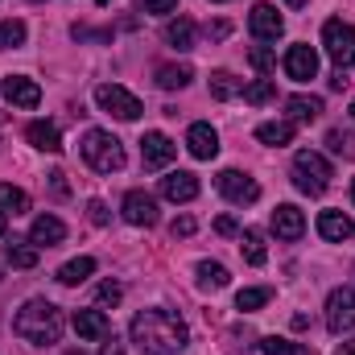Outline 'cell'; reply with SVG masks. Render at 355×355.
Here are the masks:
<instances>
[{"mask_svg": "<svg viewBox=\"0 0 355 355\" xmlns=\"http://www.w3.org/2000/svg\"><path fill=\"white\" fill-rule=\"evenodd\" d=\"M128 331H132V343L145 355H178L190 343L186 322L178 318L174 310H162V306L157 310H141Z\"/></svg>", "mask_w": 355, "mask_h": 355, "instance_id": "6da1fadb", "label": "cell"}, {"mask_svg": "<svg viewBox=\"0 0 355 355\" xmlns=\"http://www.w3.org/2000/svg\"><path fill=\"white\" fill-rule=\"evenodd\" d=\"M12 331H17V339H25L33 347H54L62 339V310L54 302H46V297H33V302H25L17 310Z\"/></svg>", "mask_w": 355, "mask_h": 355, "instance_id": "7a4b0ae2", "label": "cell"}, {"mask_svg": "<svg viewBox=\"0 0 355 355\" xmlns=\"http://www.w3.org/2000/svg\"><path fill=\"white\" fill-rule=\"evenodd\" d=\"M79 153H83V162H87L95 174H116V170H124V145H120L112 132H103V128H87V132H83Z\"/></svg>", "mask_w": 355, "mask_h": 355, "instance_id": "3957f363", "label": "cell"}, {"mask_svg": "<svg viewBox=\"0 0 355 355\" xmlns=\"http://www.w3.org/2000/svg\"><path fill=\"white\" fill-rule=\"evenodd\" d=\"M331 162L322 157V153H314V149H302L297 157H293V186L302 190V194H322L327 186H331Z\"/></svg>", "mask_w": 355, "mask_h": 355, "instance_id": "277c9868", "label": "cell"}, {"mask_svg": "<svg viewBox=\"0 0 355 355\" xmlns=\"http://www.w3.org/2000/svg\"><path fill=\"white\" fill-rule=\"evenodd\" d=\"M322 46H327V54H331V62L339 67V71H347L355 62V25L347 21H327L322 25Z\"/></svg>", "mask_w": 355, "mask_h": 355, "instance_id": "5b68a950", "label": "cell"}, {"mask_svg": "<svg viewBox=\"0 0 355 355\" xmlns=\"http://www.w3.org/2000/svg\"><path fill=\"white\" fill-rule=\"evenodd\" d=\"M95 103L107 112V116H116V120H137L145 107H141V99L132 95V91H124L120 83H99L95 87Z\"/></svg>", "mask_w": 355, "mask_h": 355, "instance_id": "8992f818", "label": "cell"}, {"mask_svg": "<svg viewBox=\"0 0 355 355\" xmlns=\"http://www.w3.org/2000/svg\"><path fill=\"white\" fill-rule=\"evenodd\" d=\"M327 331L331 335L355 331V285H343L327 297Z\"/></svg>", "mask_w": 355, "mask_h": 355, "instance_id": "52a82bcc", "label": "cell"}, {"mask_svg": "<svg viewBox=\"0 0 355 355\" xmlns=\"http://www.w3.org/2000/svg\"><path fill=\"white\" fill-rule=\"evenodd\" d=\"M215 186H219V194H223L227 202H236V207H248V202L261 198V186L248 174H240V170H223V174L215 178Z\"/></svg>", "mask_w": 355, "mask_h": 355, "instance_id": "ba28073f", "label": "cell"}, {"mask_svg": "<svg viewBox=\"0 0 355 355\" xmlns=\"http://www.w3.org/2000/svg\"><path fill=\"white\" fill-rule=\"evenodd\" d=\"M174 153H178V145L166 132H145L141 137V162H145V170H166L174 162Z\"/></svg>", "mask_w": 355, "mask_h": 355, "instance_id": "9c48e42d", "label": "cell"}, {"mask_svg": "<svg viewBox=\"0 0 355 355\" xmlns=\"http://www.w3.org/2000/svg\"><path fill=\"white\" fill-rule=\"evenodd\" d=\"M120 211H124V219H128L132 227H153V223H157V198L145 194V190H128Z\"/></svg>", "mask_w": 355, "mask_h": 355, "instance_id": "30bf717a", "label": "cell"}, {"mask_svg": "<svg viewBox=\"0 0 355 355\" xmlns=\"http://www.w3.org/2000/svg\"><path fill=\"white\" fill-rule=\"evenodd\" d=\"M285 75H289L293 83L318 79V54H314L310 46H289V50H285Z\"/></svg>", "mask_w": 355, "mask_h": 355, "instance_id": "8fae6325", "label": "cell"}, {"mask_svg": "<svg viewBox=\"0 0 355 355\" xmlns=\"http://www.w3.org/2000/svg\"><path fill=\"white\" fill-rule=\"evenodd\" d=\"M248 25H252V37L257 42H277L281 33H285V21H281V12L272 8V4H252V17H248Z\"/></svg>", "mask_w": 355, "mask_h": 355, "instance_id": "7c38bea8", "label": "cell"}, {"mask_svg": "<svg viewBox=\"0 0 355 355\" xmlns=\"http://www.w3.org/2000/svg\"><path fill=\"white\" fill-rule=\"evenodd\" d=\"M272 232H277V240H302V232H306V215L293 207V202H281L277 211H272Z\"/></svg>", "mask_w": 355, "mask_h": 355, "instance_id": "4fadbf2b", "label": "cell"}, {"mask_svg": "<svg viewBox=\"0 0 355 355\" xmlns=\"http://www.w3.org/2000/svg\"><path fill=\"white\" fill-rule=\"evenodd\" d=\"M4 99L12 107H37L42 103V87L33 79H25V75H8L4 79Z\"/></svg>", "mask_w": 355, "mask_h": 355, "instance_id": "5bb4252c", "label": "cell"}, {"mask_svg": "<svg viewBox=\"0 0 355 355\" xmlns=\"http://www.w3.org/2000/svg\"><path fill=\"white\" fill-rule=\"evenodd\" d=\"M186 149H190L198 162H211V157L219 153V132H215L211 124H190V132H186Z\"/></svg>", "mask_w": 355, "mask_h": 355, "instance_id": "9a60e30c", "label": "cell"}, {"mask_svg": "<svg viewBox=\"0 0 355 355\" xmlns=\"http://www.w3.org/2000/svg\"><path fill=\"white\" fill-rule=\"evenodd\" d=\"M71 322H75L79 339H107V335H112V322H107L103 310H75Z\"/></svg>", "mask_w": 355, "mask_h": 355, "instance_id": "2e32d148", "label": "cell"}, {"mask_svg": "<svg viewBox=\"0 0 355 355\" xmlns=\"http://www.w3.org/2000/svg\"><path fill=\"white\" fill-rule=\"evenodd\" d=\"M162 194H166L170 202H194V198H198V178L186 174V170L166 174L162 178Z\"/></svg>", "mask_w": 355, "mask_h": 355, "instance_id": "e0dca14e", "label": "cell"}, {"mask_svg": "<svg viewBox=\"0 0 355 355\" xmlns=\"http://www.w3.org/2000/svg\"><path fill=\"white\" fill-rule=\"evenodd\" d=\"M25 137H29V145L42 149V153H62V132H58V124H50V120H33V124L25 128Z\"/></svg>", "mask_w": 355, "mask_h": 355, "instance_id": "ac0fdd59", "label": "cell"}, {"mask_svg": "<svg viewBox=\"0 0 355 355\" xmlns=\"http://www.w3.org/2000/svg\"><path fill=\"white\" fill-rule=\"evenodd\" d=\"M29 240H33L37 248H54V244H62V240H67V223H62V219H54V215H37V219H33Z\"/></svg>", "mask_w": 355, "mask_h": 355, "instance_id": "d6986e66", "label": "cell"}, {"mask_svg": "<svg viewBox=\"0 0 355 355\" xmlns=\"http://www.w3.org/2000/svg\"><path fill=\"white\" fill-rule=\"evenodd\" d=\"M318 236L343 244V240H352L355 236V223L343 215V211H322V215H318Z\"/></svg>", "mask_w": 355, "mask_h": 355, "instance_id": "ffe728a7", "label": "cell"}, {"mask_svg": "<svg viewBox=\"0 0 355 355\" xmlns=\"http://www.w3.org/2000/svg\"><path fill=\"white\" fill-rule=\"evenodd\" d=\"M285 112H289V124H314L322 116V99L318 95H289Z\"/></svg>", "mask_w": 355, "mask_h": 355, "instance_id": "44dd1931", "label": "cell"}, {"mask_svg": "<svg viewBox=\"0 0 355 355\" xmlns=\"http://www.w3.org/2000/svg\"><path fill=\"white\" fill-rule=\"evenodd\" d=\"M4 261L12 268H37V244L33 240H8L4 244Z\"/></svg>", "mask_w": 355, "mask_h": 355, "instance_id": "7402d4cb", "label": "cell"}, {"mask_svg": "<svg viewBox=\"0 0 355 355\" xmlns=\"http://www.w3.org/2000/svg\"><path fill=\"white\" fill-rule=\"evenodd\" d=\"M257 141H261V145H272V149H281V145L293 141V124H289V120H268V124L257 128Z\"/></svg>", "mask_w": 355, "mask_h": 355, "instance_id": "603a6c76", "label": "cell"}, {"mask_svg": "<svg viewBox=\"0 0 355 355\" xmlns=\"http://www.w3.org/2000/svg\"><path fill=\"white\" fill-rule=\"evenodd\" d=\"M0 211H4V215H25V211H29V194H25L21 186L0 182Z\"/></svg>", "mask_w": 355, "mask_h": 355, "instance_id": "cb8c5ba5", "label": "cell"}, {"mask_svg": "<svg viewBox=\"0 0 355 355\" xmlns=\"http://www.w3.org/2000/svg\"><path fill=\"white\" fill-rule=\"evenodd\" d=\"M240 252H244V261L248 265H265V232H257V227H248L244 236H240Z\"/></svg>", "mask_w": 355, "mask_h": 355, "instance_id": "d4e9b609", "label": "cell"}, {"mask_svg": "<svg viewBox=\"0 0 355 355\" xmlns=\"http://www.w3.org/2000/svg\"><path fill=\"white\" fill-rule=\"evenodd\" d=\"M166 42L174 46V50H194V21H186V17H178L166 25Z\"/></svg>", "mask_w": 355, "mask_h": 355, "instance_id": "484cf974", "label": "cell"}, {"mask_svg": "<svg viewBox=\"0 0 355 355\" xmlns=\"http://www.w3.org/2000/svg\"><path fill=\"white\" fill-rule=\"evenodd\" d=\"M91 272H95V261L91 257H79V261H67V265L58 268V281L62 285H83Z\"/></svg>", "mask_w": 355, "mask_h": 355, "instance_id": "4316f807", "label": "cell"}, {"mask_svg": "<svg viewBox=\"0 0 355 355\" xmlns=\"http://www.w3.org/2000/svg\"><path fill=\"white\" fill-rule=\"evenodd\" d=\"M232 277H227V268L219 265V261H198V285L202 289H223Z\"/></svg>", "mask_w": 355, "mask_h": 355, "instance_id": "83f0119b", "label": "cell"}, {"mask_svg": "<svg viewBox=\"0 0 355 355\" xmlns=\"http://www.w3.org/2000/svg\"><path fill=\"white\" fill-rule=\"evenodd\" d=\"M240 91H244V83H240L232 71H215V75H211V95H215V99H236Z\"/></svg>", "mask_w": 355, "mask_h": 355, "instance_id": "f1b7e54d", "label": "cell"}, {"mask_svg": "<svg viewBox=\"0 0 355 355\" xmlns=\"http://www.w3.org/2000/svg\"><path fill=\"white\" fill-rule=\"evenodd\" d=\"M190 79H194L190 67H162V71H157V87L162 91H182Z\"/></svg>", "mask_w": 355, "mask_h": 355, "instance_id": "f546056e", "label": "cell"}, {"mask_svg": "<svg viewBox=\"0 0 355 355\" xmlns=\"http://www.w3.org/2000/svg\"><path fill=\"white\" fill-rule=\"evenodd\" d=\"M261 352L265 355H314L306 343H289V339H277V335L272 339H261Z\"/></svg>", "mask_w": 355, "mask_h": 355, "instance_id": "4dcf8cb0", "label": "cell"}, {"mask_svg": "<svg viewBox=\"0 0 355 355\" xmlns=\"http://www.w3.org/2000/svg\"><path fill=\"white\" fill-rule=\"evenodd\" d=\"M25 46V21H0V50Z\"/></svg>", "mask_w": 355, "mask_h": 355, "instance_id": "1f68e13d", "label": "cell"}, {"mask_svg": "<svg viewBox=\"0 0 355 355\" xmlns=\"http://www.w3.org/2000/svg\"><path fill=\"white\" fill-rule=\"evenodd\" d=\"M268 297H272V289H268V285H257V289H240V293H236V306H240V310H261Z\"/></svg>", "mask_w": 355, "mask_h": 355, "instance_id": "d6a6232c", "label": "cell"}, {"mask_svg": "<svg viewBox=\"0 0 355 355\" xmlns=\"http://www.w3.org/2000/svg\"><path fill=\"white\" fill-rule=\"evenodd\" d=\"M327 149L339 153V157H355V137L343 132V128H331V132H327Z\"/></svg>", "mask_w": 355, "mask_h": 355, "instance_id": "836d02e7", "label": "cell"}, {"mask_svg": "<svg viewBox=\"0 0 355 355\" xmlns=\"http://www.w3.org/2000/svg\"><path fill=\"white\" fill-rule=\"evenodd\" d=\"M272 95H277V83H272V79H257V83L244 87V99H248V103H268Z\"/></svg>", "mask_w": 355, "mask_h": 355, "instance_id": "e575fe53", "label": "cell"}, {"mask_svg": "<svg viewBox=\"0 0 355 355\" xmlns=\"http://www.w3.org/2000/svg\"><path fill=\"white\" fill-rule=\"evenodd\" d=\"M120 297H124V285H120V281H103V285L95 289V302H99V306H120Z\"/></svg>", "mask_w": 355, "mask_h": 355, "instance_id": "d590c367", "label": "cell"}, {"mask_svg": "<svg viewBox=\"0 0 355 355\" xmlns=\"http://www.w3.org/2000/svg\"><path fill=\"white\" fill-rule=\"evenodd\" d=\"M248 62H252L261 75H268V71L277 67V58H272V50H268V46H252V50H248Z\"/></svg>", "mask_w": 355, "mask_h": 355, "instance_id": "8d00e7d4", "label": "cell"}, {"mask_svg": "<svg viewBox=\"0 0 355 355\" xmlns=\"http://www.w3.org/2000/svg\"><path fill=\"white\" fill-rule=\"evenodd\" d=\"M174 8H178V0H141V12H153V17H166Z\"/></svg>", "mask_w": 355, "mask_h": 355, "instance_id": "74e56055", "label": "cell"}, {"mask_svg": "<svg viewBox=\"0 0 355 355\" xmlns=\"http://www.w3.org/2000/svg\"><path fill=\"white\" fill-rule=\"evenodd\" d=\"M87 219L95 223V227H107V219H112V215H107V207H103L99 198H91V202H87Z\"/></svg>", "mask_w": 355, "mask_h": 355, "instance_id": "f35d334b", "label": "cell"}, {"mask_svg": "<svg viewBox=\"0 0 355 355\" xmlns=\"http://www.w3.org/2000/svg\"><path fill=\"white\" fill-rule=\"evenodd\" d=\"M194 227H198V223H194V215H178L174 223H170L174 240H178V236H182V240H186V236H194Z\"/></svg>", "mask_w": 355, "mask_h": 355, "instance_id": "ab89813d", "label": "cell"}, {"mask_svg": "<svg viewBox=\"0 0 355 355\" xmlns=\"http://www.w3.org/2000/svg\"><path fill=\"white\" fill-rule=\"evenodd\" d=\"M50 178V194H54V198H67V194H71V186H67V174H62V170H54V174H46Z\"/></svg>", "mask_w": 355, "mask_h": 355, "instance_id": "60d3db41", "label": "cell"}, {"mask_svg": "<svg viewBox=\"0 0 355 355\" xmlns=\"http://www.w3.org/2000/svg\"><path fill=\"white\" fill-rule=\"evenodd\" d=\"M227 33H232V25H227V21H215V25H207V37H211V42H223Z\"/></svg>", "mask_w": 355, "mask_h": 355, "instance_id": "b9f144b4", "label": "cell"}, {"mask_svg": "<svg viewBox=\"0 0 355 355\" xmlns=\"http://www.w3.org/2000/svg\"><path fill=\"white\" fill-rule=\"evenodd\" d=\"M215 232H219V236H236L240 227H236V219H232V215H219V219H215Z\"/></svg>", "mask_w": 355, "mask_h": 355, "instance_id": "7bdbcfd3", "label": "cell"}, {"mask_svg": "<svg viewBox=\"0 0 355 355\" xmlns=\"http://www.w3.org/2000/svg\"><path fill=\"white\" fill-rule=\"evenodd\" d=\"M99 355H128V352H124V343H116V335H112V343H103Z\"/></svg>", "mask_w": 355, "mask_h": 355, "instance_id": "ee69618b", "label": "cell"}, {"mask_svg": "<svg viewBox=\"0 0 355 355\" xmlns=\"http://www.w3.org/2000/svg\"><path fill=\"white\" fill-rule=\"evenodd\" d=\"M347 87V79H343V71H335V75H331V91H343Z\"/></svg>", "mask_w": 355, "mask_h": 355, "instance_id": "f6af8a7d", "label": "cell"}, {"mask_svg": "<svg viewBox=\"0 0 355 355\" xmlns=\"http://www.w3.org/2000/svg\"><path fill=\"white\" fill-rule=\"evenodd\" d=\"M335 355H355V339H347V343H339V352Z\"/></svg>", "mask_w": 355, "mask_h": 355, "instance_id": "bcb514c9", "label": "cell"}, {"mask_svg": "<svg viewBox=\"0 0 355 355\" xmlns=\"http://www.w3.org/2000/svg\"><path fill=\"white\" fill-rule=\"evenodd\" d=\"M285 4H289V8H302V4H306V0H285Z\"/></svg>", "mask_w": 355, "mask_h": 355, "instance_id": "7dc6e473", "label": "cell"}, {"mask_svg": "<svg viewBox=\"0 0 355 355\" xmlns=\"http://www.w3.org/2000/svg\"><path fill=\"white\" fill-rule=\"evenodd\" d=\"M0 236H4V211H0Z\"/></svg>", "mask_w": 355, "mask_h": 355, "instance_id": "c3c4849f", "label": "cell"}, {"mask_svg": "<svg viewBox=\"0 0 355 355\" xmlns=\"http://www.w3.org/2000/svg\"><path fill=\"white\" fill-rule=\"evenodd\" d=\"M352 202H355V182H352Z\"/></svg>", "mask_w": 355, "mask_h": 355, "instance_id": "681fc988", "label": "cell"}, {"mask_svg": "<svg viewBox=\"0 0 355 355\" xmlns=\"http://www.w3.org/2000/svg\"><path fill=\"white\" fill-rule=\"evenodd\" d=\"M352 120H355V99H352Z\"/></svg>", "mask_w": 355, "mask_h": 355, "instance_id": "f907efd6", "label": "cell"}, {"mask_svg": "<svg viewBox=\"0 0 355 355\" xmlns=\"http://www.w3.org/2000/svg\"><path fill=\"white\" fill-rule=\"evenodd\" d=\"M95 4H112V0H95Z\"/></svg>", "mask_w": 355, "mask_h": 355, "instance_id": "816d5d0a", "label": "cell"}, {"mask_svg": "<svg viewBox=\"0 0 355 355\" xmlns=\"http://www.w3.org/2000/svg\"><path fill=\"white\" fill-rule=\"evenodd\" d=\"M67 355H83V352H67Z\"/></svg>", "mask_w": 355, "mask_h": 355, "instance_id": "f5cc1de1", "label": "cell"}, {"mask_svg": "<svg viewBox=\"0 0 355 355\" xmlns=\"http://www.w3.org/2000/svg\"><path fill=\"white\" fill-rule=\"evenodd\" d=\"M219 4H223V0H219Z\"/></svg>", "mask_w": 355, "mask_h": 355, "instance_id": "db71d44e", "label": "cell"}]
</instances>
